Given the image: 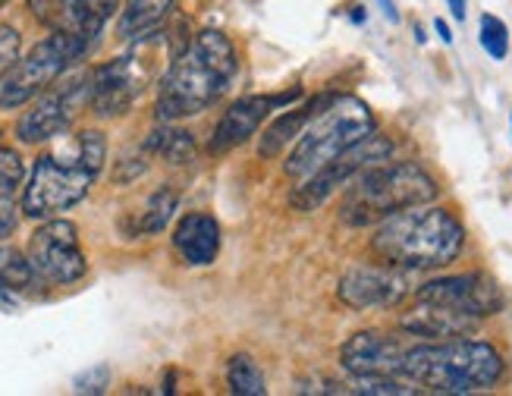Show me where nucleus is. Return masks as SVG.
I'll list each match as a JSON object with an SVG mask.
<instances>
[{"instance_id": "nucleus-1", "label": "nucleus", "mask_w": 512, "mask_h": 396, "mask_svg": "<svg viewBox=\"0 0 512 396\" xmlns=\"http://www.w3.org/2000/svg\"><path fill=\"white\" fill-rule=\"evenodd\" d=\"M239 73L233 41L217 32H198L186 48L176 54L161 76L154 117L161 123H180L205 114L211 104L227 95L230 82Z\"/></svg>"}, {"instance_id": "nucleus-2", "label": "nucleus", "mask_w": 512, "mask_h": 396, "mask_svg": "<svg viewBox=\"0 0 512 396\" xmlns=\"http://www.w3.org/2000/svg\"><path fill=\"white\" fill-rule=\"evenodd\" d=\"M465 249L462 220L437 205H412L377 224L371 252L403 271H437L447 268Z\"/></svg>"}, {"instance_id": "nucleus-3", "label": "nucleus", "mask_w": 512, "mask_h": 396, "mask_svg": "<svg viewBox=\"0 0 512 396\" xmlns=\"http://www.w3.org/2000/svg\"><path fill=\"white\" fill-rule=\"evenodd\" d=\"M403 378L431 393H478L503 378V356L497 346L472 337L431 340L406 349Z\"/></svg>"}, {"instance_id": "nucleus-4", "label": "nucleus", "mask_w": 512, "mask_h": 396, "mask_svg": "<svg viewBox=\"0 0 512 396\" xmlns=\"http://www.w3.org/2000/svg\"><path fill=\"white\" fill-rule=\"evenodd\" d=\"M437 192H440L437 180L421 164L384 161L362 170L343 189L340 217L349 227H371L403 208L434 202Z\"/></svg>"}, {"instance_id": "nucleus-5", "label": "nucleus", "mask_w": 512, "mask_h": 396, "mask_svg": "<svg viewBox=\"0 0 512 396\" xmlns=\"http://www.w3.org/2000/svg\"><path fill=\"white\" fill-rule=\"evenodd\" d=\"M374 114L371 107L355 95H324L315 117L308 120L302 136L296 139L293 151L283 164V170L293 180H308L311 173L327 167L337 154L362 142L374 132Z\"/></svg>"}, {"instance_id": "nucleus-6", "label": "nucleus", "mask_w": 512, "mask_h": 396, "mask_svg": "<svg viewBox=\"0 0 512 396\" xmlns=\"http://www.w3.org/2000/svg\"><path fill=\"white\" fill-rule=\"evenodd\" d=\"M85 54L88 48L79 38L54 29L48 38L38 41L26 57H19L13 70L4 76V82H0V110H16L22 104L35 101Z\"/></svg>"}, {"instance_id": "nucleus-7", "label": "nucleus", "mask_w": 512, "mask_h": 396, "mask_svg": "<svg viewBox=\"0 0 512 396\" xmlns=\"http://www.w3.org/2000/svg\"><path fill=\"white\" fill-rule=\"evenodd\" d=\"M95 180L98 173L88 170L79 161V154H73V158L41 154L29 173L26 189H22V214H29L32 220H48L70 211L88 195Z\"/></svg>"}, {"instance_id": "nucleus-8", "label": "nucleus", "mask_w": 512, "mask_h": 396, "mask_svg": "<svg viewBox=\"0 0 512 396\" xmlns=\"http://www.w3.org/2000/svg\"><path fill=\"white\" fill-rule=\"evenodd\" d=\"M393 148L396 145L387 136L371 132V136H365L362 142H355L352 148L337 154L327 167H321L318 173H311L308 180H302V186H296V192L289 195V205H293L296 211H318L333 192L346 189L362 170L390 161Z\"/></svg>"}, {"instance_id": "nucleus-9", "label": "nucleus", "mask_w": 512, "mask_h": 396, "mask_svg": "<svg viewBox=\"0 0 512 396\" xmlns=\"http://www.w3.org/2000/svg\"><path fill=\"white\" fill-rule=\"evenodd\" d=\"M85 104H92V73H76L63 82H54L48 92H41L35 104L19 117L16 123L19 142L38 145V142L63 136Z\"/></svg>"}, {"instance_id": "nucleus-10", "label": "nucleus", "mask_w": 512, "mask_h": 396, "mask_svg": "<svg viewBox=\"0 0 512 396\" xmlns=\"http://www.w3.org/2000/svg\"><path fill=\"white\" fill-rule=\"evenodd\" d=\"M26 258L35 271V280L51 286H70L85 277L88 258L82 252L79 230L73 220L48 217L44 224L29 236Z\"/></svg>"}, {"instance_id": "nucleus-11", "label": "nucleus", "mask_w": 512, "mask_h": 396, "mask_svg": "<svg viewBox=\"0 0 512 396\" xmlns=\"http://www.w3.org/2000/svg\"><path fill=\"white\" fill-rule=\"evenodd\" d=\"M151 79V66L139 51L110 60L92 70V110L104 120L129 114V107L139 101Z\"/></svg>"}, {"instance_id": "nucleus-12", "label": "nucleus", "mask_w": 512, "mask_h": 396, "mask_svg": "<svg viewBox=\"0 0 512 396\" xmlns=\"http://www.w3.org/2000/svg\"><path fill=\"white\" fill-rule=\"evenodd\" d=\"M409 280L403 268L393 264H352V268L340 277L337 296L343 305L355 308V312H374V308H393L406 299Z\"/></svg>"}, {"instance_id": "nucleus-13", "label": "nucleus", "mask_w": 512, "mask_h": 396, "mask_svg": "<svg viewBox=\"0 0 512 396\" xmlns=\"http://www.w3.org/2000/svg\"><path fill=\"white\" fill-rule=\"evenodd\" d=\"M415 299H425V302H440V305H450L456 312L465 315H475V318H487V315H497L503 308V290L497 286L494 277L487 274H450V277H434L428 283L418 286Z\"/></svg>"}, {"instance_id": "nucleus-14", "label": "nucleus", "mask_w": 512, "mask_h": 396, "mask_svg": "<svg viewBox=\"0 0 512 396\" xmlns=\"http://www.w3.org/2000/svg\"><path fill=\"white\" fill-rule=\"evenodd\" d=\"M406 349L409 346H403V340L381 334V330H359L343 343L340 365L352 378H362V374H396V378H403Z\"/></svg>"}, {"instance_id": "nucleus-15", "label": "nucleus", "mask_w": 512, "mask_h": 396, "mask_svg": "<svg viewBox=\"0 0 512 396\" xmlns=\"http://www.w3.org/2000/svg\"><path fill=\"white\" fill-rule=\"evenodd\" d=\"M478 321L481 318L456 312V308H450V305L418 299L409 312L399 315V330L409 337H421V340H453V337L475 334Z\"/></svg>"}, {"instance_id": "nucleus-16", "label": "nucleus", "mask_w": 512, "mask_h": 396, "mask_svg": "<svg viewBox=\"0 0 512 396\" xmlns=\"http://www.w3.org/2000/svg\"><path fill=\"white\" fill-rule=\"evenodd\" d=\"M271 110H274L271 95H249V98L233 101L224 110V117L217 120V126L211 132V142H208V151L211 154H224V151H233L242 142H249Z\"/></svg>"}, {"instance_id": "nucleus-17", "label": "nucleus", "mask_w": 512, "mask_h": 396, "mask_svg": "<svg viewBox=\"0 0 512 396\" xmlns=\"http://www.w3.org/2000/svg\"><path fill=\"white\" fill-rule=\"evenodd\" d=\"M173 249L189 268H205L220 252V224L211 214H186L180 224L173 227Z\"/></svg>"}, {"instance_id": "nucleus-18", "label": "nucleus", "mask_w": 512, "mask_h": 396, "mask_svg": "<svg viewBox=\"0 0 512 396\" xmlns=\"http://www.w3.org/2000/svg\"><path fill=\"white\" fill-rule=\"evenodd\" d=\"M117 10L120 0H57L54 19L60 32H70L85 48H92Z\"/></svg>"}, {"instance_id": "nucleus-19", "label": "nucleus", "mask_w": 512, "mask_h": 396, "mask_svg": "<svg viewBox=\"0 0 512 396\" xmlns=\"http://www.w3.org/2000/svg\"><path fill=\"white\" fill-rule=\"evenodd\" d=\"M26 161L16 148H0V239H10L19 227Z\"/></svg>"}, {"instance_id": "nucleus-20", "label": "nucleus", "mask_w": 512, "mask_h": 396, "mask_svg": "<svg viewBox=\"0 0 512 396\" xmlns=\"http://www.w3.org/2000/svg\"><path fill=\"white\" fill-rule=\"evenodd\" d=\"M173 7H176V0H126L120 22H117L120 38L142 41V38L154 35L164 26V19L170 16Z\"/></svg>"}, {"instance_id": "nucleus-21", "label": "nucleus", "mask_w": 512, "mask_h": 396, "mask_svg": "<svg viewBox=\"0 0 512 396\" xmlns=\"http://www.w3.org/2000/svg\"><path fill=\"white\" fill-rule=\"evenodd\" d=\"M321 101H324V95H321V98H311L305 107L289 110V114L277 117L271 126H267V132H264L261 142H258V154H261V158H277V154H280L286 145H293V142L302 136V129L308 126V120L315 117V110H318Z\"/></svg>"}, {"instance_id": "nucleus-22", "label": "nucleus", "mask_w": 512, "mask_h": 396, "mask_svg": "<svg viewBox=\"0 0 512 396\" xmlns=\"http://www.w3.org/2000/svg\"><path fill=\"white\" fill-rule=\"evenodd\" d=\"M145 151L158 154V158L170 164H189L195 158V139H192V132L173 129L170 123H164L145 139Z\"/></svg>"}, {"instance_id": "nucleus-23", "label": "nucleus", "mask_w": 512, "mask_h": 396, "mask_svg": "<svg viewBox=\"0 0 512 396\" xmlns=\"http://www.w3.org/2000/svg\"><path fill=\"white\" fill-rule=\"evenodd\" d=\"M227 384H230V393H236V396H264L267 393L264 371L258 368V362L249 356V352H236V356L227 362Z\"/></svg>"}, {"instance_id": "nucleus-24", "label": "nucleus", "mask_w": 512, "mask_h": 396, "mask_svg": "<svg viewBox=\"0 0 512 396\" xmlns=\"http://www.w3.org/2000/svg\"><path fill=\"white\" fill-rule=\"evenodd\" d=\"M176 205H180V195H176L170 186H161L158 192L148 198V205H145V211L139 217V233H145V236L161 233L170 224Z\"/></svg>"}, {"instance_id": "nucleus-25", "label": "nucleus", "mask_w": 512, "mask_h": 396, "mask_svg": "<svg viewBox=\"0 0 512 396\" xmlns=\"http://www.w3.org/2000/svg\"><path fill=\"white\" fill-rule=\"evenodd\" d=\"M35 283V271L29 258L16 252V249H7L0 246V290H29V286Z\"/></svg>"}, {"instance_id": "nucleus-26", "label": "nucleus", "mask_w": 512, "mask_h": 396, "mask_svg": "<svg viewBox=\"0 0 512 396\" xmlns=\"http://www.w3.org/2000/svg\"><path fill=\"white\" fill-rule=\"evenodd\" d=\"M359 396H412L418 393V384L409 378H396V374H362L352 378V390Z\"/></svg>"}, {"instance_id": "nucleus-27", "label": "nucleus", "mask_w": 512, "mask_h": 396, "mask_svg": "<svg viewBox=\"0 0 512 396\" xmlns=\"http://www.w3.org/2000/svg\"><path fill=\"white\" fill-rule=\"evenodd\" d=\"M478 38H481V48L487 51V57L506 60V54H509V29H506V22L500 16L484 13L481 26H478Z\"/></svg>"}, {"instance_id": "nucleus-28", "label": "nucleus", "mask_w": 512, "mask_h": 396, "mask_svg": "<svg viewBox=\"0 0 512 396\" xmlns=\"http://www.w3.org/2000/svg\"><path fill=\"white\" fill-rule=\"evenodd\" d=\"M76 154L79 161L92 170V173H101L104 170V161H107V139L104 132L98 129H85L76 136Z\"/></svg>"}, {"instance_id": "nucleus-29", "label": "nucleus", "mask_w": 512, "mask_h": 396, "mask_svg": "<svg viewBox=\"0 0 512 396\" xmlns=\"http://www.w3.org/2000/svg\"><path fill=\"white\" fill-rule=\"evenodd\" d=\"M19 51H22L19 29H13V26H7V22H4V26H0V82H4V76L16 66Z\"/></svg>"}, {"instance_id": "nucleus-30", "label": "nucleus", "mask_w": 512, "mask_h": 396, "mask_svg": "<svg viewBox=\"0 0 512 396\" xmlns=\"http://www.w3.org/2000/svg\"><path fill=\"white\" fill-rule=\"evenodd\" d=\"M110 384V371L104 365L92 368V371H85L76 378V393H104Z\"/></svg>"}, {"instance_id": "nucleus-31", "label": "nucleus", "mask_w": 512, "mask_h": 396, "mask_svg": "<svg viewBox=\"0 0 512 396\" xmlns=\"http://www.w3.org/2000/svg\"><path fill=\"white\" fill-rule=\"evenodd\" d=\"M434 32L440 35V41L443 44H453V32H450V26L443 19H434Z\"/></svg>"}, {"instance_id": "nucleus-32", "label": "nucleus", "mask_w": 512, "mask_h": 396, "mask_svg": "<svg viewBox=\"0 0 512 396\" xmlns=\"http://www.w3.org/2000/svg\"><path fill=\"white\" fill-rule=\"evenodd\" d=\"M447 4H450V13L462 22L465 19V10H469V4H465V0H447Z\"/></svg>"}, {"instance_id": "nucleus-33", "label": "nucleus", "mask_w": 512, "mask_h": 396, "mask_svg": "<svg viewBox=\"0 0 512 396\" xmlns=\"http://www.w3.org/2000/svg\"><path fill=\"white\" fill-rule=\"evenodd\" d=\"M377 4H381L384 16H387L390 22H399V13H396V7H393V0H377Z\"/></svg>"}, {"instance_id": "nucleus-34", "label": "nucleus", "mask_w": 512, "mask_h": 396, "mask_svg": "<svg viewBox=\"0 0 512 396\" xmlns=\"http://www.w3.org/2000/svg\"><path fill=\"white\" fill-rule=\"evenodd\" d=\"M352 22H359V26H362V22H365V7H355L352 10Z\"/></svg>"}, {"instance_id": "nucleus-35", "label": "nucleus", "mask_w": 512, "mask_h": 396, "mask_svg": "<svg viewBox=\"0 0 512 396\" xmlns=\"http://www.w3.org/2000/svg\"><path fill=\"white\" fill-rule=\"evenodd\" d=\"M425 38H428V35H425V29L415 26V41H418V44H425Z\"/></svg>"}, {"instance_id": "nucleus-36", "label": "nucleus", "mask_w": 512, "mask_h": 396, "mask_svg": "<svg viewBox=\"0 0 512 396\" xmlns=\"http://www.w3.org/2000/svg\"><path fill=\"white\" fill-rule=\"evenodd\" d=\"M0 136H4V129H0Z\"/></svg>"}]
</instances>
